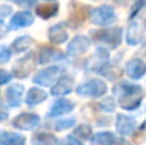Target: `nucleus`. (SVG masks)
Segmentation results:
<instances>
[{
    "label": "nucleus",
    "instance_id": "f257e3e1",
    "mask_svg": "<svg viewBox=\"0 0 146 145\" xmlns=\"http://www.w3.org/2000/svg\"><path fill=\"white\" fill-rule=\"evenodd\" d=\"M113 94L119 98V105L123 110L138 108L143 98L142 87L138 84H131V83H121V84L115 86Z\"/></svg>",
    "mask_w": 146,
    "mask_h": 145
},
{
    "label": "nucleus",
    "instance_id": "f03ea898",
    "mask_svg": "<svg viewBox=\"0 0 146 145\" xmlns=\"http://www.w3.org/2000/svg\"><path fill=\"white\" fill-rule=\"evenodd\" d=\"M90 20H91V23L97 24L99 27H108L116 21V13H115L113 7L104 4V6L95 7L90 11Z\"/></svg>",
    "mask_w": 146,
    "mask_h": 145
},
{
    "label": "nucleus",
    "instance_id": "7ed1b4c3",
    "mask_svg": "<svg viewBox=\"0 0 146 145\" xmlns=\"http://www.w3.org/2000/svg\"><path fill=\"white\" fill-rule=\"evenodd\" d=\"M106 90H108L106 84H105L102 80H99V78H92V80H90V81H87V83L80 84V86L75 88V91H77L78 96L90 97V98L102 97L106 93Z\"/></svg>",
    "mask_w": 146,
    "mask_h": 145
},
{
    "label": "nucleus",
    "instance_id": "20e7f679",
    "mask_svg": "<svg viewBox=\"0 0 146 145\" xmlns=\"http://www.w3.org/2000/svg\"><path fill=\"white\" fill-rule=\"evenodd\" d=\"M62 67L60 65H50L47 68L38 71L34 77H33V81L41 87H51L54 86L62 76Z\"/></svg>",
    "mask_w": 146,
    "mask_h": 145
},
{
    "label": "nucleus",
    "instance_id": "39448f33",
    "mask_svg": "<svg viewBox=\"0 0 146 145\" xmlns=\"http://www.w3.org/2000/svg\"><path fill=\"white\" fill-rule=\"evenodd\" d=\"M92 36L98 43H104L109 48H116L122 41V29L111 27L105 30H98L92 33Z\"/></svg>",
    "mask_w": 146,
    "mask_h": 145
},
{
    "label": "nucleus",
    "instance_id": "423d86ee",
    "mask_svg": "<svg viewBox=\"0 0 146 145\" xmlns=\"http://www.w3.org/2000/svg\"><path fill=\"white\" fill-rule=\"evenodd\" d=\"M41 122L40 117L37 114H33V112H23L17 117L13 118L11 121V125L17 130H21V131H31L34 130L36 127H38Z\"/></svg>",
    "mask_w": 146,
    "mask_h": 145
},
{
    "label": "nucleus",
    "instance_id": "0eeeda50",
    "mask_svg": "<svg viewBox=\"0 0 146 145\" xmlns=\"http://www.w3.org/2000/svg\"><path fill=\"white\" fill-rule=\"evenodd\" d=\"M90 46H91V40L87 36H82V34L75 36L71 40V43H68L67 54L68 55H81L88 51Z\"/></svg>",
    "mask_w": 146,
    "mask_h": 145
},
{
    "label": "nucleus",
    "instance_id": "6e6552de",
    "mask_svg": "<svg viewBox=\"0 0 146 145\" xmlns=\"http://www.w3.org/2000/svg\"><path fill=\"white\" fill-rule=\"evenodd\" d=\"M125 71L126 74L133 78V80H138V78H142L146 74V63L143 60H139V58H133V60H129L125 65Z\"/></svg>",
    "mask_w": 146,
    "mask_h": 145
},
{
    "label": "nucleus",
    "instance_id": "1a4fd4ad",
    "mask_svg": "<svg viewBox=\"0 0 146 145\" xmlns=\"http://www.w3.org/2000/svg\"><path fill=\"white\" fill-rule=\"evenodd\" d=\"M136 128V121L132 117H128L125 114L116 115V131L121 135H131Z\"/></svg>",
    "mask_w": 146,
    "mask_h": 145
},
{
    "label": "nucleus",
    "instance_id": "9d476101",
    "mask_svg": "<svg viewBox=\"0 0 146 145\" xmlns=\"http://www.w3.org/2000/svg\"><path fill=\"white\" fill-rule=\"evenodd\" d=\"M34 23V16L30 11H17L11 20L9 27L10 29H23V27H29Z\"/></svg>",
    "mask_w": 146,
    "mask_h": 145
},
{
    "label": "nucleus",
    "instance_id": "9b49d317",
    "mask_svg": "<svg viewBox=\"0 0 146 145\" xmlns=\"http://www.w3.org/2000/svg\"><path fill=\"white\" fill-rule=\"evenodd\" d=\"M51 94L55 97H64L70 94L74 88V80L71 77H61L54 86H51Z\"/></svg>",
    "mask_w": 146,
    "mask_h": 145
},
{
    "label": "nucleus",
    "instance_id": "f8f14e48",
    "mask_svg": "<svg viewBox=\"0 0 146 145\" xmlns=\"http://www.w3.org/2000/svg\"><path fill=\"white\" fill-rule=\"evenodd\" d=\"M24 94V87L21 84H13L6 91V102L9 107H19L21 104V97Z\"/></svg>",
    "mask_w": 146,
    "mask_h": 145
},
{
    "label": "nucleus",
    "instance_id": "ddd939ff",
    "mask_svg": "<svg viewBox=\"0 0 146 145\" xmlns=\"http://www.w3.org/2000/svg\"><path fill=\"white\" fill-rule=\"evenodd\" d=\"M75 104L71 101V100H67V98H61V100H57L54 102V105L50 108L48 117H60V115H64V114H68L74 110Z\"/></svg>",
    "mask_w": 146,
    "mask_h": 145
},
{
    "label": "nucleus",
    "instance_id": "4468645a",
    "mask_svg": "<svg viewBox=\"0 0 146 145\" xmlns=\"http://www.w3.org/2000/svg\"><path fill=\"white\" fill-rule=\"evenodd\" d=\"M48 40L52 44H62L68 40V31L62 23H58L48 30Z\"/></svg>",
    "mask_w": 146,
    "mask_h": 145
},
{
    "label": "nucleus",
    "instance_id": "2eb2a0df",
    "mask_svg": "<svg viewBox=\"0 0 146 145\" xmlns=\"http://www.w3.org/2000/svg\"><path fill=\"white\" fill-rule=\"evenodd\" d=\"M61 58H64V54L60 50L52 47H43L38 53V63L40 64H50V63L58 61Z\"/></svg>",
    "mask_w": 146,
    "mask_h": 145
},
{
    "label": "nucleus",
    "instance_id": "dca6fc26",
    "mask_svg": "<svg viewBox=\"0 0 146 145\" xmlns=\"http://www.w3.org/2000/svg\"><path fill=\"white\" fill-rule=\"evenodd\" d=\"M31 68H33V55L29 54L27 57H24V58H21L20 61L16 63L13 73L19 78H26L29 76V73L31 71Z\"/></svg>",
    "mask_w": 146,
    "mask_h": 145
},
{
    "label": "nucleus",
    "instance_id": "f3484780",
    "mask_svg": "<svg viewBox=\"0 0 146 145\" xmlns=\"http://www.w3.org/2000/svg\"><path fill=\"white\" fill-rule=\"evenodd\" d=\"M26 138L21 134L0 131V145H24Z\"/></svg>",
    "mask_w": 146,
    "mask_h": 145
},
{
    "label": "nucleus",
    "instance_id": "a211bd4d",
    "mask_svg": "<svg viewBox=\"0 0 146 145\" xmlns=\"http://www.w3.org/2000/svg\"><path fill=\"white\" fill-rule=\"evenodd\" d=\"M143 39V33L142 29L138 23H132L128 29V34H126V41L129 46H138Z\"/></svg>",
    "mask_w": 146,
    "mask_h": 145
},
{
    "label": "nucleus",
    "instance_id": "6ab92c4d",
    "mask_svg": "<svg viewBox=\"0 0 146 145\" xmlns=\"http://www.w3.org/2000/svg\"><path fill=\"white\" fill-rule=\"evenodd\" d=\"M46 100H47V93H46L43 88H36V87H33V88H30V91L27 93L26 102H27V105L34 107V105L41 104V102L46 101Z\"/></svg>",
    "mask_w": 146,
    "mask_h": 145
},
{
    "label": "nucleus",
    "instance_id": "aec40b11",
    "mask_svg": "<svg viewBox=\"0 0 146 145\" xmlns=\"http://www.w3.org/2000/svg\"><path fill=\"white\" fill-rule=\"evenodd\" d=\"M36 13L38 17L47 20L51 19L52 16H55L58 13V4L57 3H47V4H41L36 9Z\"/></svg>",
    "mask_w": 146,
    "mask_h": 145
},
{
    "label": "nucleus",
    "instance_id": "412c9836",
    "mask_svg": "<svg viewBox=\"0 0 146 145\" xmlns=\"http://www.w3.org/2000/svg\"><path fill=\"white\" fill-rule=\"evenodd\" d=\"M115 140H116V135L113 132L104 131V132H98L92 137L91 145H112Z\"/></svg>",
    "mask_w": 146,
    "mask_h": 145
},
{
    "label": "nucleus",
    "instance_id": "4be33fe9",
    "mask_svg": "<svg viewBox=\"0 0 146 145\" xmlns=\"http://www.w3.org/2000/svg\"><path fill=\"white\" fill-rule=\"evenodd\" d=\"M87 9L88 7H85V6H81V7L75 9V11L70 16L68 24L71 27H80L84 23V20L87 19Z\"/></svg>",
    "mask_w": 146,
    "mask_h": 145
},
{
    "label": "nucleus",
    "instance_id": "5701e85b",
    "mask_svg": "<svg viewBox=\"0 0 146 145\" xmlns=\"http://www.w3.org/2000/svg\"><path fill=\"white\" fill-rule=\"evenodd\" d=\"M33 145H57L58 140L55 138V135L48 134V132H38L33 137L31 140Z\"/></svg>",
    "mask_w": 146,
    "mask_h": 145
},
{
    "label": "nucleus",
    "instance_id": "b1692460",
    "mask_svg": "<svg viewBox=\"0 0 146 145\" xmlns=\"http://www.w3.org/2000/svg\"><path fill=\"white\" fill-rule=\"evenodd\" d=\"M33 44V39L29 37V36H21L19 39H16L13 41V50L17 51V53H23L26 50H29L30 46Z\"/></svg>",
    "mask_w": 146,
    "mask_h": 145
},
{
    "label": "nucleus",
    "instance_id": "393cba45",
    "mask_svg": "<svg viewBox=\"0 0 146 145\" xmlns=\"http://www.w3.org/2000/svg\"><path fill=\"white\" fill-rule=\"evenodd\" d=\"M98 73L102 74V76H105L108 80H116L122 74V71L116 65H111V64H105L102 68L98 70Z\"/></svg>",
    "mask_w": 146,
    "mask_h": 145
},
{
    "label": "nucleus",
    "instance_id": "a878e982",
    "mask_svg": "<svg viewBox=\"0 0 146 145\" xmlns=\"http://www.w3.org/2000/svg\"><path fill=\"white\" fill-rule=\"evenodd\" d=\"M75 125V118H64V120H57V121H52L51 127L55 130V131H64V130H68L71 127Z\"/></svg>",
    "mask_w": 146,
    "mask_h": 145
},
{
    "label": "nucleus",
    "instance_id": "bb28decb",
    "mask_svg": "<svg viewBox=\"0 0 146 145\" xmlns=\"http://www.w3.org/2000/svg\"><path fill=\"white\" fill-rule=\"evenodd\" d=\"M91 135H92V128L90 125H87V124L78 125L75 128V131H74V137H77V138L88 140V138H91Z\"/></svg>",
    "mask_w": 146,
    "mask_h": 145
},
{
    "label": "nucleus",
    "instance_id": "cd10ccee",
    "mask_svg": "<svg viewBox=\"0 0 146 145\" xmlns=\"http://www.w3.org/2000/svg\"><path fill=\"white\" fill-rule=\"evenodd\" d=\"M98 107H99V110H102V111H105V112H112V111L115 110L116 104H115L113 98H105V100H102V101L98 104Z\"/></svg>",
    "mask_w": 146,
    "mask_h": 145
},
{
    "label": "nucleus",
    "instance_id": "c85d7f7f",
    "mask_svg": "<svg viewBox=\"0 0 146 145\" xmlns=\"http://www.w3.org/2000/svg\"><path fill=\"white\" fill-rule=\"evenodd\" d=\"M11 58V51L10 48H7L6 46H0V64L7 63Z\"/></svg>",
    "mask_w": 146,
    "mask_h": 145
},
{
    "label": "nucleus",
    "instance_id": "c756f323",
    "mask_svg": "<svg viewBox=\"0 0 146 145\" xmlns=\"http://www.w3.org/2000/svg\"><path fill=\"white\" fill-rule=\"evenodd\" d=\"M61 145H82V142L77 138V137H74V135H70V137H65L61 142Z\"/></svg>",
    "mask_w": 146,
    "mask_h": 145
},
{
    "label": "nucleus",
    "instance_id": "7c9ffc66",
    "mask_svg": "<svg viewBox=\"0 0 146 145\" xmlns=\"http://www.w3.org/2000/svg\"><path fill=\"white\" fill-rule=\"evenodd\" d=\"M11 78H13L11 73H9V71H6V70H0V86L7 84Z\"/></svg>",
    "mask_w": 146,
    "mask_h": 145
},
{
    "label": "nucleus",
    "instance_id": "2f4dec72",
    "mask_svg": "<svg viewBox=\"0 0 146 145\" xmlns=\"http://www.w3.org/2000/svg\"><path fill=\"white\" fill-rule=\"evenodd\" d=\"M145 4H146V0H138V1L135 3V6H133L132 13H131V19H132V17H135V16H136V13H138V11L145 6Z\"/></svg>",
    "mask_w": 146,
    "mask_h": 145
},
{
    "label": "nucleus",
    "instance_id": "473e14b6",
    "mask_svg": "<svg viewBox=\"0 0 146 145\" xmlns=\"http://www.w3.org/2000/svg\"><path fill=\"white\" fill-rule=\"evenodd\" d=\"M11 13V7L10 6H0V21L4 19V17H7L9 14Z\"/></svg>",
    "mask_w": 146,
    "mask_h": 145
},
{
    "label": "nucleus",
    "instance_id": "72a5a7b5",
    "mask_svg": "<svg viewBox=\"0 0 146 145\" xmlns=\"http://www.w3.org/2000/svg\"><path fill=\"white\" fill-rule=\"evenodd\" d=\"M4 120H7V112L0 111V122H1V121H4Z\"/></svg>",
    "mask_w": 146,
    "mask_h": 145
},
{
    "label": "nucleus",
    "instance_id": "f704fd0d",
    "mask_svg": "<svg viewBox=\"0 0 146 145\" xmlns=\"http://www.w3.org/2000/svg\"><path fill=\"white\" fill-rule=\"evenodd\" d=\"M115 1H116L118 4H126V3H128L129 0H115Z\"/></svg>",
    "mask_w": 146,
    "mask_h": 145
},
{
    "label": "nucleus",
    "instance_id": "c9c22d12",
    "mask_svg": "<svg viewBox=\"0 0 146 145\" xmlns=\"http://www.w3.org/2000/svg\"><path fill=\"white\" fill-rule=\"evenodd\" d=\"M10 1H13V3H17V4H21V1H23V0H10Z\"/></svg>",
    "mask_w": 146,
    "mask_h": 145
},
{
    "label": "nucleus",
    "instance_id": "e433bc0d",
    "mask_svg": "<svg viewBox=\"0 0 146 145\" xmlns=\"http://www.w3.org/2000/svg\"><path fill=\"white\" fill-rule=\"evenodd\" d=\"M47 1H52V0H47Z\"/></svg>",
    "mask_w": 146,
    "mask_h": 145
}]
</instances>
